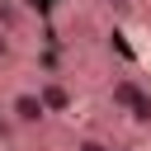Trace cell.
Listing matches in <instances>:
<instances>
[{"instance_id":"1","label":"cell","mask_w":151,"mask_h":151,"mask_svg":"<svg viewBox=\"0 0 151 151\" xmlns=\"http://www.w3.org/2000/svg\"><path fill=\"white\" fill-rule=\"evenodd\" d=\"M109 104L127 118V123H137V127H151V90L137 80V76H118L113 85H109Z\"/></svg>"},{"instance_id":"3","label":"cell","mask_w":151,"mask_h":151,"mask_svg":"<svg viewBox=\"0 0 151 151\" xmlns=\"http://www.w3.org/2000/svg\"><path fill=\"white\" fill-rule=\"evenodd\" d=\"M38 90H42V104H47L52 113H61V109L71 104V94H66V85H57V80H42Z\"/></svg>"},{"instance_id":"2","label":"cell","mask_w":151,"mask_h":151,"mask_svg":"<svg viewBox=\"0 0 151 151\" xmlns=\"http://www.w3.org/2000/svg\"><path fill=\"white\" fill-rule=\"evenodd\" d=\"M5 113H9V123H14L19 132H38V127L52 118V109L42 104V90H38V85L14 90V94H9V104H5Z\"/></svg>"},{"instance_id":"5","label":"cell","mask_w":151,"mask_h":151,"mask_svg":"<svg viewBox=\"0 0 151 151\" xmlns=\"http://www.w3.org/2000/svg\"><path fill=\"white\" fill-rule=\"evenodd\" d=\"M5 57H9V33L0 28V61H5Z\"/></svg>"},{"instance_id":"6","label":"cell","mask_w":151,"mask_h":151,"mask_svg":"<svg viewBox=\"0 0 151 151\" xmlns=\"http://www.w3.org/2000/svg\"><path fill=\"white\" fill-rule=\"evenodd\" d=\"M109 5H118V9H127V5H132V0H109Z\"/></svg>"},{"instance_id":"7","label":"cell","mask_w":151,"mask_h":151,"mask_svg":"<svg viewBox=\"0 0 151 151\" xmlns=\"http://www.w3.org/2000/svg\"><path fill=\"white\" fill-rule=\"evenodd\" d=\"M113 151H132V146H113Z\"/></svg>"},{"instance_id":"4","label":"cell","mask_w":151,"mask_h":151,"mask_svg":"<svg viewBox=\"0 0 151 151\" xmlns=\"http://www.w3.org/2000/svg\"><path fill=\"white\" fill-rule=\"evenodd\" d=\"M76 151H113V142H104V137L85 132V137H76Z\"/></svg>"}]
</instances>
